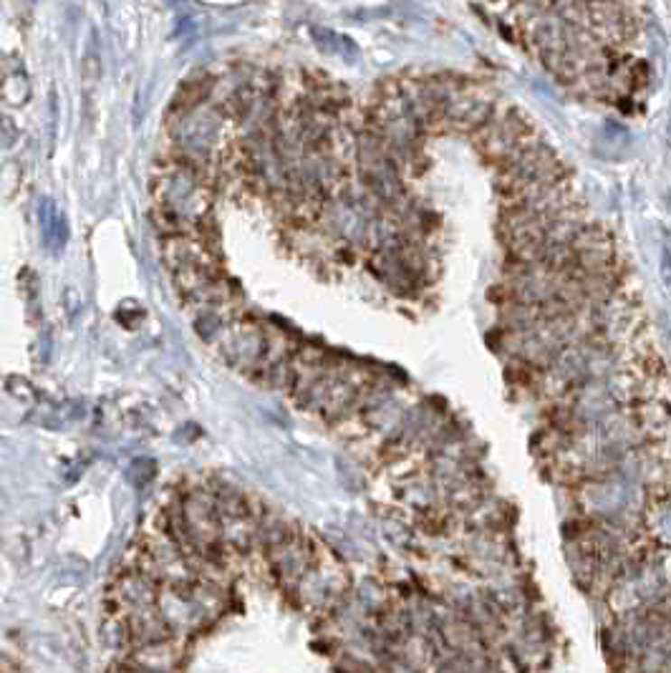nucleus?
<instances>
[{
  "instance_id": "f257e3e1",
  "label": "nucleus",
  "mask_w": 671,
  "mask_h": 673,
  "mask_svg": "<svg viewBox=\"0 0 671 673\" xmlns=\"http://www.w3.org/2000/svg\"><path fill=\"white\" fill-rule=\"evenodd\" d=\"M533 132H537V129L525 114H520L513 106L498 104L489 122L472 134V142H475L477 152L482 154V160L502 170Z\"/></svg>"
}]
</instances>
